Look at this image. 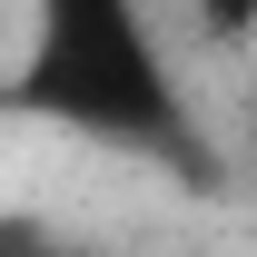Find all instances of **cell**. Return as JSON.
Returning <instances> with one entry per match:
<instances>
[{
  "label": "cell",
  "mask_w": 257,
  "mask_h": 257,
  "mask_svg": "<svg viewBox=\"0 0 257 257\" xmlns=\"http://www.w3.org/2000/svg\"><path fill=\"white\" fill-rule=\"evenodd\" d=\"M40 109H60L109 139H159L168 128V60L139 0H40Z\"/></svg>",
  "instance_id": "cell-1"
},
{
  "label": "cell",
  "mask_w": 257,
  "mask_h": 257,
  "mask_svg": "<svg viewBox=\"0 0 257 257\" xmlns=\"http://www.w3.org/2000/svg\"><path fill=\"white\" fill-rule=\"evenodd\" d=\"M0 257H69V247H60L40 218H0Z\"/></svg>",
  "instance_id": "cell-3"
},
{
  "label": "cell",
  "mask_w": 257,
  "mask_h": 257,
  "mask_svg": "<svg viewBox=\"0 0 257 257\" xmlns=\"http://www.w3.org/2000/svg\"><path fill=\"white\" fill-rule=\"evenodd\" d=\"M208 40H257V0H188Z\"/></svg>",
  "instance_id": "cell-2"
}]
</instances>
